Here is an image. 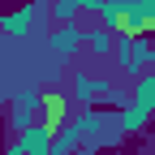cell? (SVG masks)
Here are the masks:
<instances>
[{
    "label": "cell",
    "instance_id": "6da1fadb",
    "mask_svg": "<svg viewBox=\"0 0 155 155\" xmlns=\"http://www.w3.org/2000/svg\"><path fill=\"white\" fill-rule=\"evenodd\" d=\"M48 147H52V134L35 125V129H26V134H22V142H17L9 155H48Z\"/></svg>",
    "mask_w": 155,
    "mask_h": 155
},
{
    "label": "cell",
    "instance_id": "7a4b0ae2",
    "mask_svg": "<svg viewBox=\"0 0 155 155\" xmlns=\"http://www.w3.org/2000/svg\"><path fill=\"white\" fill-rule=\"evenodd\" d=\"M61 116H65V104H61V95H48V99H43V112H39V129L56 134V129H61Z\"/></svg>",
    "mask_w": 155,
    "mask_h": 155
}]
</instances>
